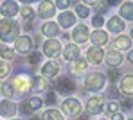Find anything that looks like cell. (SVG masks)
Here are the masks:
<instances>
[{"label": "cell", "mask_w": 133, "mask_h": 120, "mask_svg": "<svg viewBox=\"0 0 133 120\" xmlns=\"http://www.w3.org/2000/svg\"><path fill=\"white\" fill-rule=\"evenodd\" d=\"M58 72H59V65L56 61H47L42 66V75L43 77H56Z\"/></svg>", "instance_id": "d6986e66"}, {"label": "cell", "mask_w": 133, "mask_h": 120, "mask_svg": "<svg viewBox=\"0 0 133 120\" xmlns=\"http://www.w3.org/2000/svg\"><path fill=\"white\" fill-rule=\"evenodd\" d=\"M54 88H56V92L61 93V95H70V93L76 90V82H74L72 77H68V75H61V77L56 79Z\"/></svg>", "instance_id": "3957f363"}, {"label": "cell", "mask_w": 133, "mask_h": 120, "mask_svg": "<svg viewBox=\"0 0 133 120\" xmlns=\"http://www.w3.org/2000/svg\"><path fill=\"white\" fill-rule=\"evenodd\" d=\"M54 13H56L54 2H40V5H38V16L40 18H52Z\"/></svg>", "instance_id": "30bf717a"}, {"label": "cell", "mask_w": 133, "mask_h": 120, "mask_svg": "<svg viewBox=\"0 0 133 120\" xmlns=\"http://www.w3.org/2000/svg\"><path fill=\"white\" fill-rule=\"evenodd\" d=\"M15 48L20 54H31L32 52V40L29 36H18V40L15 41Z\"/></svg>", "instance_id": "9c48e42d"}, {"label": "cell", "mask_w": 133, "mask_h": 120, "mask_svg": "<svg viewBox=\"0 0 133 120\" xmlns=\"http://www.w3.org/2000/svg\"><path fill=\"white\" fill-rule=\"evenodd\" d=\"M9 120H18V118H9Z\"/></svg>", "instance_id": "c3c4849f"}, {"label": "cell", "mask_w": 133, "mask_h": 120, "mask_svg": "<svg viewBox=\"0 0 133 120\" xmlns=\"http://www.w3.org/2000/svg\"><path fill=\"white\" fill-rule=\"evenodd\" d=\"M119 75H121V73L117 72V70H111V72H110V79H111V81H115V79H117Z\"/></svg>", "instance_id": "f35d334b"}, {"label": "cell", "mask_w": 133, "mask_h": 120, "mask_svg": "<svg viewBox=\"0 0 133 120\" xmlns=\"http://www.w3.org/2000/svg\"><path fill=\"white\" fill-rule=\"evenodd\" d=\"M49 90V84L43 77H32L31 81V92H36V93H42V92H47Z\"/></svg>", "instance_id": "44dd1931"}, {"label": "cell", "mask_w": 133, "mask_h": 120, "mask_svg": "<svg viewBox=\"0 0 133 120\" xmlns=\"http://www.w3.org/2000/svg\"><path fill=\"white\" fill-rule=\"evenodd\" d=\"M16 111H18V108H16V104H15L13 100H9V99L0 100V117H4V118H13V117L16 115Z\"/></svg>", "instance_id": "8992f818"}, {"label": "cell", "mask_w": 133, "mask_h": 120, "mask_svg": "<svg viewBox=\"0 0 133 120\" xmlns=\"http://www.w3.org/2000/svg\"><path fill=\"white\" fill-rule=\"evenodd\" d=\"M108 93H110V97H111V99H115V97H117V92H115L113 88H110V92H108Z\"/></svg>", "instance_id": "b9f144b4"}, {"label": "cell", "mask_w": 133, "mask_h": 120, "mask_svg": "<svg viewBox=\"0 0 133 120\" xmlns=\"http://www.w3.org/2000/svg\"><path fill=\"white\" fill-rule=\"evenodd\" d=\"M121 18H126L128 22H133V2H124L121 5Z\"/></svg>", "instance_id": "603a6c76"}, {"label": "cell", "mask_w": 133, "mask_h": 120, "mask_svg": "<svg viewBox=\"0 0 133 120\" xmlns=\"http://www.w3.org/2000/svg\"><path fill=\"white\" fill-rule=\"evenodd\" d=\"M128 61L133 65V50H130V54H128Z\"/></svg>", "instance_id": "7bdbcfd3"}, {"label": "cell", "mask_w": 133, "mask_h": 120, "mask_svg": "<svg viewBox=\"0 0 133 120\" xmlns=\"http://www.w3.org/2000/svg\"><path fill=\"white\" fill-rule=\"evenodd\" d=\"M27 106H29L31 111H36V109H40V108L43 106V100H42L40 97H31V99L27 100Z\"/></svg>", "instance_id": "4316f807"}, {"label": "cell", "mask_w": 133, "mask_h": 120, "mask_svg": "<svg viewBox=\"0 0 133 120\" xmlns=\"http://www.w3.org/2000/svg\"><path fill=\"white\" fill-rule=\"evenodd\" d=\"M103 24H104V20H103V16H101V14H95V16L92 18V25H94L95 29H101Z\"/></svg>", "instance_id": "e575fe53"}, {"label": "cell", "mask_w": 133, "mask_h": 120, "mask_svg": "<svg viewBox=\"0 0 133 120\" xmlns=\"http://www.w3.org/2000/svg\"><path fill=\"white\" fill-rule=\"evenodd\" d=\"M40 61H42V54H40L38 50H34V52L29 54V63H31V65H38Z\"/></svg>", "instance_id": "d6a6232c"}, {"label": "cell", "mask_w": 133, "mask_h": 120, "mask_svg": "<svg viewBox=\"0 0 133 120\" xmlns=\"http://www.w3.org/2000/svg\"><path fill=\"white\" fill-rule=\"evenodd\" d=\"M18 32H20V25L15 20H9V18L0 20V40L4 43L16 41L18 40Z\"/></svg>", "instance_id": "6da1fadb"}, {"label": "cell", "mask_w": 133, "mask_h": 120, "mask_svg": "<svg viewBox=\"0 0 133 120\" xmlns=\"http://www.w3.org/2000/svg\"><path fill=\"white\" fill-rule=\"evenodd\" d=\"M131 38H133V29H131Z\"/></svg>", "instance_id": "7dc6e473"}, {"label": "cell", "mask_w": 133, "mask_h": 120, "mask_svg": "<svg viewBox=\"0 0 133 120\" xmlns=\"http://www.w3.org/2000/svg\"><path fill=\"white\" fill-rule=\"evenodd\" d=\"M111 120H124V117H122L121 113H113V115H111Z\"/></svg>", "instance_id": "ab89813d"}, {"label": "cell", "mask_w": 133, "mask_h": 120, "mask_svg": "<svg viewBox=\"0 0 133 120\" xmlns=\"http://www.w3.org/2000/svg\"><path fill=\"white\" fill-rule=\"evenodd\" d=\"M124 108H128V109H130V108H133V102L130 100V99H126V100H124Z\"/></svg>", "instance_id": "60d3db41"}, {"label": "cell", "mask_w": 133, "mask_h": 120, "mask_svg": "<svg viewBox=\"0 0 133 120\" xmlns=\"http://www.w3.org/2000/svg\"><path fill=\"white\" fill-rule=\"evenodd\" d=\"M87 66H88V63H87L85 59H77V61H74V65H72V72L74 73H83L87 70Z\"/></svg>", "instance_id": "484cf974"}, {"label": "cell", "mask_w": 133, "mask_h": 120, "mask_svg": "<svg viewBox=\"0 0 133 120\" xmlns=\"http://www.w3.org/2000/svg\"><path fill=\"white\" fill-rule=\"evenodd\" d=\"M29 120H40V118H38V117H31Z\"/></svg>", "instance_id": "f6af8a7d"}, {"label": "cell", "mask_w": 133, "mask_h": 120, "mask_svg": "<svg viewBox=\"0 0 133 120\" xmlns=\"http://www.w3.org/2000/svg\"><path fill=\"white\" fill-rule=\"evenodd\" d=\"M2 93H4L5 99H9V100L16 95V93H15V90H13V86H11V82H4V84H2Z\"/></svg>", "instance_id": "f546056e"}, {"label": "cell", "mask_w": 133, "mask_h": 120, "mask_svg": "<svg viewBox=\"0 0 133 120\" xmlns=\"http://www.w3.org/2000/svg\"><path fill=\"white\" fill-rule=\"evenodd\" d=\"M20 111H22L23 115H29V113H32V111L29 109V106H27V102H22V106H20Z\"/></svg>", "instance_id": "74e56055"}, {"label": "cell", "mask_w": 133, "mask_h": 120, "mask_svg": "<svg viewBox=\"0 0 133 120\" xmlns=\"http://www.w3.org/2000/svg\"><path fill=\"white\" fill-rule=\"evenodd\" d=\"M42 34L47 36L49 40H54L59 34V27H58V24H54V22H45L42 25Z\"/></svg>", "instance_id": "9a60e30c"}, {"label": "cell", "mask_w": 133, "mask_h": 120, "mask_svg": "<svg viewBox=\"0 0 133 120\" xmlns=\"http://www.w3.org/2000/svg\"><path fill=\"white\" fill-rule=\"evenodd\" d=\"M87 59H88L90 63H94V65L103 63V59H104V52H103V48H99V47H90L88 52H87Z\"/></svg>", "instance_id": "4fadbf2b"}, {"label": "cell", "mask_w": 133, "mask_h": 120, "mask_svg": "<svg viewBox=\"0 0 133 120\" xmlns=\"http://www.w3.org/2000/svg\"><path fill=\"white\" fill-rule=\"evenodd\" d=\"M90 38V34H88V27L85 24H79V25H76L74 27V32H72V40L76 41V45L77 43H85L87 40Z\"/></svg>", "instance_id": "ba28073f"}, {"label": "cell", "mask_w": 133, "mask_h": 120, "mask_svg": "<svg viewBox=\"0 0 133 120\" xmlns=\"http://www.w3.org/2000/svg\"><path fill=\"white\" fill-rule=\"evenodd\" d=\"M77 120H88V118L87 117H81V118H77Z\"/></svg>", "instance_id": "bcb514c9"}, {"label": "cell", "mask_w": 133, "mask_h": 120, "mask_svg": "<svg viewBox=\"0 0 133 120\" xmlns=\"http://www.w3.org/2000/svg\"><path fill=\"white\" fill-rule=\"evenodd\" d=\"M106 111L113 115V113H119V102H115V100H110V104L106 106Z\"/></svg>", "instance_id": "836d02e7"}, {"label": "cell", "mask_w": 133, "mask_h": 120, "mask_svg": "<svg viewBox=\"0 0 133 120\" xmlns=\"http://www.w3.org/2000/svg\"><path fill=\"white\" fill-rule=\"evenodd\" d=\"M79 54H81V50L79 47L76 45V43H68L65 48H63V57H65L66 61H77L79 59Z\"/></svg>", "instance_id": "7c38bea8"}, {"label": "cell", "mask_w": 133, "mask_h": 120, "mask_svg": "<svg viewBox=\"0 0 133 120\" xmlns=\"http://www.w3.org/2000/svg\"><path fill=\"white\" fill-rule=\"evenodd\" d=\"M31 81H32V77H29V75H16L13 81H11V86H13V90H16L15 93H25V92H29L31 90Z\"/></svg>", "instance_id": "277c9868"}, {"label": "cell", "mask_w": 133, "mask_h": 120, "mask_svg": "<svg viewBox=\"0 0 133 120\" xmlns=\"http://www.w3.org/2000/svg\"><path fill=\"white\" fill-rule=\"evenodd\" d=\"M0 56H2V61H11L13 57H15V50L9 47H0Z\"/></svg>", "instance_id": "83f0119b"}, {"label": "cell", "mask_w": 133, "mask_h": 120, "mask_svg": "<svg viewBox=\"0 0 133 120\" xmlns=\"http://www.w3.org/2000/svg\"><path fill=\"white\" fill-rule=\"evenodd\" d=\"M76 24V14L74 13H70V11H63L61 14H59V18H58V27H72V25Z\"/></svg>", "instance_id": "2e32d148"}, {"label": "cell", "mask_w": 133, "mask_h": 120, "mask_svg": "<svg viewBox=\"0 0 133 120\" xmlns=\"http://www.w3.org/2000/svg\"><path fill=\"white\" fill-rule=\"evenodd\" d=\"M42 120H65V118L58 109H47L43 113V117H42Z\"/></svg>", "instance_id": "cb8c5ba5"}, {"label": "cell", "mask_w": 133, "mask_h": 120, "mask_svg": "<svg viewBox=\"0 0 133 120\" xmlns=\"http://www.w3.org/2000/svg\"><path fill=\"white\" fill-rule=\"evenodd\" d=\"M43 54L47 57H56L61 54V43L58 40H47L43 43Z\"/></svg>", "instance_id": "52a82bcc"}, {"label": "cell", "mask_w": 133, "mask_h": 120, "mask_svg": "<svg viewBox=\"0 0 133 120\" xmlns=\"http://www.w3.org/2000/svg\"><path fill=\"white\" fill-rule=\"evenodd\" d=\"M108 31L110 32H122L124 31V27H126V24H124V20L121 18V16H111L110 20H108Z\"/></svg>", "instance_id": "ac0fdd59"}, {"label": "cell", "mask_w": 133, "mask_h": 120, "mask_svg": "<svg viewBox=\"0 0 133 120\" xmlns=\"http://www.w3.org/2000/svg\"><path fill=\"white\" fill-rule=\"evenodd\" d=\"M23 27H25V31H29V29L32 27V22H25V25H23Z\"/></svg>", "instance_id": "ee69618b"}, {"label": "cell", "mask_w": 133, "mask_h": 120, "mask_svg": "<svg viewBox=\"0 0 133 120\" xmlns=\"http://www.w3.org/2000/svg\"><path fill=\"white\" fill-rule=\"evenodd\" d=\"M115 47L121 48V50H128V48L131 47V40L126 38V36H119V38L115 40Z\"/></svg>", "instance_id": "d4e9b609"}, {"label": "cell", "mask_w": 133, "mask_h": 120, "mask_svg": "<svg viewBox=\"0 0 133 120\" xmlns=\"http://www.w3.org/2000/svg\"><path fill=\"white\" fill-rule=\"evenodd\" d=\"M106 63H108L110 68H117V66L122 63V56H121L117 50H108V54H106Z\"/></svg>", "instance_id": "7402d4cb"}, {"label": "cell", "mask_w": 133, "mask_h": 120, "mask_svg": "<svg viewBox=\"0 0 133 120\" xmlns=\"http://www.w3.org/2000/svg\"><path fill=\"white\" fill-rule=\"evenodd\" d=\"M22 16H23L25 22H32L34 20V11H32L31 5H23L22 7Z\"/></svg>", "instance_id": "f1b7e54d"}, {"label": "cell", "mask_w": 133, "mask_h": 120, "mask_svg": "<svg viewBox=\"0 0 133 120\" xmlns=\"http://www.w3.org/2000/svg\"><path fill=\"white\" fill-rule=\"evenodd\" d=\"M0 13H2V16L13 20V16L18 13V4H16V2H4V4L0 5Z\"/></svg>", "instance_id": "5bb4252c"}, {"label": "cell", "mask_w": 133, "mask_h": 120, "mask_svg": "<svg viewBox=\"0 0 133 120\" xmlns=\"http://www.w3.org/2000/svg\"><path fill=\"white\" fill-rule=\"evenodd\" d=\"M128 120H133V118H128Z\"/></svg>", "instance_id": "681fc988"}, {"label": "cell", "mask_w": 133, "mask_h": 120, "mask_svg": "<svg viewBox=\"0 0 133 120\" xmlns=\"http://www.w3.org/2000/svg\"><path fill=\"white\" fill-rule=\"evenodd\" d=\"M76 13H77V16H81V18H87L90 14V9L87 5H83V4H77L76 5Z\"/></svg>", "instance_id": "4dcf8cb0"}, {"label": "cell", "mask_w": 133, "mask_h": 120, "mask_svg": "<svg viewBox=\"0 0 133 120\" xmlns=\"http://www.w3.org/2000/svg\"><path fill=\"white\" fill-rule=\"evenodd\" d=\"M45 104H49V106L56 104V93H54V92H49V93H47V97H45Z\"/></svg>", "instance_id": "d590c367"}, {"label": "cell", "mask_w": 133, "mask_h": 120, "mask_svg": "<svg viewBox=\"0 0 133 120\" xmlns=\"http://www.w3.org/2000/svg\"><path fill=\"white\" fill-rule=\"evenodd\" d=\"M90 40H92V43H94V47H103V45H106L108 43V34L104 32V31H101V29H97L95 32H92V36H90Z\"/></svg>", "instance_id": "e0dca14e"}, {"label": "cell", "mask_w": 133, "mask_h": 120, "mask_svg": "<svg viewBox=\"0 0 133 120\" xmlns=\"http://www.w3.org/2000/svg\"><path fill=\"white\" fill-rule=\"evenodd\" d=\"M61 111L66 117H76L81 111V102L77 99H65L63 104H61Z\"/></svg>", "instance_id": "5b68a950"}, {"label": "cell", "mask_w": 133, "mask_h": 120, "mask_svg": "<svg viewBox=\"0 0 133 120\" xmlns=\"http://www.w3.org/2000/svg\"><path fill=\"white\" fill-rule=\"evenodd\" d=\"M68 4H70V2H66V0H59V2H54V5H56L58 9H66V7H68Z\"/></svg>", "instance_id": "8d00e7d4"}, {"label": "cell", "mask_w": 133, "mask_h": 120, "mask_svg": "<svg viewBox=\"0 0 133 120\" xmlns=\"http://www.w3.org/2000/svg\"><path fill=\"white\" fill-rule=\"evenodd\" d=\"M104 82H106V79H104L103 73L92 72L85 79V88H87V92H99V90H103Z\"/></svg>", "instance_id": "7a4b0ae2"}, {"label": "cell", "mask_w": 133, "mask_h": 120, "mask_svg": "<svg viewBox=\"0 0 133 120\" xmlns=\"http://www.w3.org/2000/svg\"><path fill=\"white\" fill-rule=\"evenodd\" d=\"M121 92L124 95H133V75L131 73H126L121 79Z\"/></svg>", "instance_id": "ffe728a7"}, {"label": "cell", "mask_w": 133, "mask_h": 120, "mask_svg": "<svg viewBox=\"0 0 133 120\" xmlns=\"http://www.w3.org/2000/svg\"><path fill=\"white\" fill-rule=\"evenodd\" d=\"M103 111V99L101 97H92L87 102V113L88 115H99Z\"/></svg>", "instance_id": "8fae6325"}, {"label": "cell", "mask_w": 133, "mask_h": 120, "mask_svg": "<svg viewBox=\"0 0 133 120\" xmlns=\"http://www.w3.org/2000/svg\"><path fill=\"white\" fill-rule=\"evenodd\" d=\"M9 63H5V61H2L0 59V79H5L7 75H9Z\"/></svg>", "instance_id": "1f68e13d"}]
</instances>
